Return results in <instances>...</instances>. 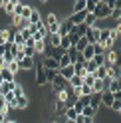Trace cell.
Wrapping results in <instances>:
<instances>
[{
	"instance_id": "33",
	"label": "cell",
	"mask_w": 121,
	"mask_h": 123,
	"mask_svg": "<svg viewBox=\"0 0 121 123\" xmlns=\"http://www.w3.org/2000/svg\"><path fill=\"white\" fill-rule=\"evenodd\" d=\"M84 24H85L87 28H93V26L97 24V18L93 16V14H87V16H85V22H84Z\"/></svg>"
},
{
	"instance_id": "32",
	"label": "cell",
	"mask_w": 121,
	"mask_h": 123,
	"mask_svg": "<svg viewBox=\"0 0 121 123\" xmlns=\"http://www.w3.org/2000/svg\"><path fill=\"white\" fill-rule=\"evenodd\" d=\"M95 6H97V0H85V12L87 14H93Z\"/></svg>"
},
{
	"instance_id": "6",
	"label": "cell",
	"mask_w": 121,
	"mask_h": 123,
	"mask_svg": "<svg viewBox=\"0 0 121 123\" xmlns=\"http://www.w3.org/2000/svg\"><path fill=\"white\" fill-rule=\"evenodd\" d=\"M34 66H36V60H34V58H22V60L18 62V68H20V72L34 70Z\"/></svg>"
},
{
	"instance_id": "34",
	"label": "cell",
	"mask_w": 121,
	"mask_h": 123,
	"mask_svg": "<svg viewBox=\"0 0 121 123\" xmlns=\"http://www.w3.org/2000/svg\"><path fill=\"white\" fill-rule=\"evenodd\" d=\"M6 68H8V72L14 75V78H16V74L20 72V68H18V62H10V64L6 66Z\"/></svg>"
},
{
	"instance_id": "35",
	"label": "cell",
	"mask_w": 121,
	"mask_h": 123,
	"mask_svg": "<svg viewBox=\"0 0 121 123\" xmlns=\"http://www.w3.org/2000/svg\"><path fill=\"white\" fill-rule=\"evenodd\" d=\"M95 70H97V66L93 64L91 60H89V62H85V74H95Z\"/></svg>"
},
{
	"instance_id": "19",
	"label": "cell",
	"mask_w": 121,
	"mask_h": 123,
	"mask_svg": "<svg viewBox=\"0 0 121 123\" xmlns=\"http://www.w3.org/2000/svg\"><path fill=\"white\" fill-rule=\"evenodd\" d=\"M85 10V0H75L73 6H72V14H78V12H84Z\"/></svg>"
},
{
	"instance_id": "8",
	"label": "cell",
	"mask_w": 121,
	"mask_h": 123,
	"mask_svg": "<svg viewBox=\"0 0 121 123\" xmlns=\"http://www.w3.org/2000/svg\"><path fill=\"white\" fill-rule=\"evenodd\" d=\"M28 105H30V97H28V93H24V95L16 97V101H14V109H26Z\"/></svg>"
},
{
	"instance_id": "39",
	"label": "cell",
	"mask_w": 121,
	"mask_h": 123,
	"mask_svg": "<svg viewBox=\"0 0 121 123\" xmlns=\"http://www.w3.org/2000/svg\"><path fill=\"white\" fill-rule=\"evenodd\" d=\"M6 119H8V115H6L4 111H0V123H4Z\"/></svg>"
},
{
	"instance_id": "15",
	"label": "cell",
	"mask_w": 121,
	"mask_h": 123,
	"mask_svg": "<svg viewBox=\"0 0 121 123\" xmlns=\"http://www.w3.org/2000/svg\"><path fill=\"white\" fill-rule=\"evenodd\" d=\"M89 107H93L95 111H99V107H101V97H99V93L89 95Z\"/></svg>"
},
{
	"instance_id": "21",
	"label": "cell",
	"mask_w": 121,
	"mask_h": 123,
	"mask_svg": "<svg viewBox=\"0 0 121 123\" xmlns=\"http://www.w3.org/2000/svg\"><path fill=\"white\" fill-rule=\"evenodd\" d=\"M60 40H62V38H60L58 34H48V38H46V42H50V46H52L54 50L60 46Z\"/></svg>"
},
{
	"instance_id": "37",
	"label": "cell",
	"mask_w": 121,
	"mask_h": 123,
	"mask_svg": "<svg viewBox=\"0 0 121 123\" xmlns=\"http://www.w3.org/2000/svg\"><path fill=\"white\" fill-rule=\"evenodd\" d=\"M111 20H119L121 18V8H115V10H111Z\"/></svg>"
},
{
	"instance_id": "25",
	"label": "cell",
	"mask_w": 121,
	"mask_h": 123,
	"mask_svg": "<svg viewBox=\"0 0 121 123\" xmlns=\"http://www.w3.org/2000/svg\"><path fill=\"white\" fill-rule=\"evenodd\" d=\"M93 75H95V80H107V68H105V66L97 68Z\"/></svg>"
},
{
	"instance_id": "40",
	"label": "cell",
	"mask_w": 121,
	"mask_h": 123,
	"mask_svg": "<svg viewBox=\"0 0 121 123\" xmlns=\"http://www.w3.org/2000/svg\"><path fill=\"white\" fill-rule=\"evenodd\" d=\"M4 54H6V48H4V44H2V46H0V58H2Z\"/></svg>"
},
{
	"instance_id": "17",
	"label": "cell",
	"mask_w": 121,
	"mask_h": 123,
	"mask_svg": "<svg viewBox=\"0 0 121 123\" xmlns=\"http://www.w3.org/2000/svg\"><path fill=\"white\" fill-rule=\"evenodd\" d=\"M58 74L62 75L64 80H67V81H70V80H72V75H73V66H67V68H62V70H58Z\"/></svg>"
},
{
	"instance_id": "38",
	"label": "cell",
	"mask_w": 121,
	"mask_h": 123,
	"mask_svg": "<svg viewBox=\"0 0 121 123\" xmlns=\"http://www.w3.org/2000/svg\"><path fill=\"white\" fill-rule=\"evenodd\" d=\"M2 60H4V64H6V66H8V64H10V62H14V56H12V54H10V52H6V54H4V56H2Z\"/></svg>"
},
{
	"instance_id": "3",
	"label": "cell",
	"mask_w": 121,
	"mask_h": 123,
	"mask_svg": "<svg viewBox=\"0 0 121 123\" xmlns=\"http://www.w3.org/2000/svg\"><path fill=\"white\" fill-rule=\"evenodd\" d=\"M66 87H70L67 80H64L60 74H56L54 80H52V91H54V93H58V91H62V89H66Z\"/></svg>"
},
{
	"instance_id": "41",
	"label": "cell",
	"mask_w": 121,
	"mask_h": 123,
	"mask_svg": "<svg viewBox=\"0 0 121 123\" xmlns=\"http://www.w3.org/2000/svg\"><path fill=\"white\" fill-rule=\"evenodd\" d=\"M4 123H16V121H12V119H6V121H4Z\"/></svg>"
},
{
	"instance_id": "31",
	"label": "cell",
	"mask_w": 121,
	"mask_h": 123,
	"mask_svg": "<svg viewBox=\"0 0 121 123\" xmlns=\"http://www.w3.org/2000/svg\"><path fill=\"white\" fill-rule=\"evenodd\" d=\"M81 80H84V86L91 87V86H93V81H95V75H93V74H85V75H84Z\"/></svg>"
},
{
	"instance_id": "20",
	"label": "cell",
	"mask_w": 121,
	"mask_h": 123,
	"mask_svg": "<svg viewBox=\"0 0 121 123\" xmlns=\"http://www.w3.org/2000/svg\"><path fill=\"white\" fill-rule=\"evenodd\" d=\"M28 22H30V24H38V22H42V16H40V10H38V8H32V14H30Z\"/></svg>"
},
{
	"instance_id": "43",
	"label": "cell",
	"mask_w": 121,
	"mask_h": 123,
	"mask_svg": "<svg viewBox=\"0 0 121 123\" xmlns=\"http://www.w3.org/2000/svg\"><path fill=\"white\" fill-rule=\"evenodd\" d=\"M0 86H2V78H0Z\"/></svg>"
},
{
	"instance_id": "18",
	"label": "cell",
	"mask_w": 121,
	"mask_h": 123,
	"mask_svg": "<svg viewBox=\"0 0 121 123\" xmlns=\"http://www.w3.org/2000/svg\"><path fill=\"white\" fill-rule=\"evenodd\" d=\"M79 115H84L85 119H93L95 115H97V111L93 109V107H89V105H85L84 109H81V113H79Z\"/></svg>"
},
{
	"instance_id": "16",
	"label": "cell",
	"mask_w": 121,
	"mask_h": 123,
	"mask_svg": "<svg viewBox=\"0 0 121 123\" xmlns=\"http://www.w3.org/2000/svg\"><path fill=\"white\" fill-rule=\"evenodd\" d=\"M107 68V80H119V66H105Z\"/></svg>"
},
{
	"instance_id": "7",
	"label": "cell",
	"mask_w": 121,
	"mask_h": 123,
	"mask_svg": "<svg viewBox=\"0 0 121 123\" xmlns=\"http://www.w3.org/2000/svg\"><path fill=\"white\" fill-rule=\"evenodd\" d=\"M85 16H87V12L84 10V12H78V14H70V20L72 22V26H79V24H84L85 22Z\"/></svg>"
},
{
	"instance_id": "44",
	"label": "cell",
	"mask_w": 121,
	"mask_h": 123,
	"mask_svg": "<svg viewBox=\"0 0 121 123\" xmlns=\"http://www.w3.org/2000/svg\"><path fill=\"white\" fill-rule=\"evenodd\" d=\"M0 46H2V44H0Z\"/></svg>"
},
{
	"instance_id": "11",
	"label": "cell",
	"mask_w": 121,
	"mask_h": 123,
	"mask_svg": "<svg viewBox=\"0 0 121 123\" xmlns=\"http://www.w3.org/2000/svg\"><path fill=\"white\" fill-rule=\"evenodd\" d=\"M16 83L18 81H2V86H0V95H6V93H10V91H14Z\"/></svg>"
},
{
	"instance_id": "12",
	"label": "cell",
	"mask_w": 121,
	"mask_h": 123,
	"mask_svg": "<svg viewBox=\"0 0 121 123\" xmlns=\"http://www.w3.org/2000/svg\"><path fill=\"white\" fill-rule=\"evenodd\" d=\"M79 56H81V60H84V62L93 60V56H95V52H93V46H91V44H87V46H85V50L81 52Z\"/></svg>"
},
{
	"instance_id": "9",
	"label": "cell",
	"mask_w": 121,
	"mask_h": 123,
	"mask_svg": "<svg viewBox=\"0 0 121 123\" xmlns=\"http://www.w3.org/2000/svg\"><path fill=\"white\" fill-rule=\"evenodd\" d=\"M107 83H109V80H95L93 86H91V91L93 93H101V91H105Z\"/></svg>"
},
{
	"instance_id": "14",
	"label": "cell",
	"mask_w": 121,
	"mask_h": 123,
	"mask_svg": "<svg viewBox=\"0 0 121 123\" xmlns=\"http://www.w3.org/2000/svg\"><path fill=\"white\" fill-rule=\"evenodd\" d=\"M105 91H109V93H117V91H121V83H119V80H109Z\"/></svg>"
},
{
	"instance_id": "1",
	"label": "cell",
	"mask_w": 121,
	"mask_h": 123,
	"mask_svg": "<svg viewBox=\"0 0 121 123\" xmlns=\"http://www.w3.org/2000/svg\"><path fill=\"white\" fill-rule=\"evenodd\" d=\"M42 22H44V26H46V32L48 34H58V28H60V22H62V20L58 18V14L52 12V14L46 16V20H42Z\"/></svg>"
},
{
	"instance_id": "29",
	"label": "cell",
	"mask_w": 121,
	"mask_h": 123,
	"mask_svg": "<svg viewBox=\"0 0 121 123\" xmlns=\"http://www.w3.org/2000/svg\"><path fill=\"white\" fill-rule=\"evenodd\" d=\"M91 62H93L97 68H101V66H105V56H103V54H95Z\"/></svg>"
},
{
	"instance_id": "36",
	"label": "cell",
	"mask_w": 121,
	"mask_h": 123,
	"mask_svg": "<svg viewBox=\"0 0 121 123\" xmlns=\"http://www.w3.org/2000/svg\"><path fill=\"white\" fill-rule=\"evenodd\" d=\"M111 111H115V113L121 111V99H113V103H111Z\"/></svg>"
},
{
	"instance_id": "13",
	"label": "cell",
	"mask_w": 121,
	"mask_h": 123,
	"mask_svg": "<svg viewBox=\"0 0 121 123\" xmlns=\"http://www.w3.org/2000/svg\"><path fill=\"white\" fill-rule=\"evenodd\" d=\"M42 66H44V70H48V72H58V70H60V68H58V62L52 60V58H46Z\"/></svg>"
},
{
	"instance_id": "26",
	"label": "cell",
	"mask_w": 121,
	"mask_h": 123,
	"mask_svg": "<svg viewBox=\"0 0 121 123\" xmlns=\"http://www.w3.org/2000/svg\"><path fill=\"white\" fill-rule=\"evenodd\" d=\"M46 46H48L46 40H42V42H34V52H36V54H44V52H46Z\"/></svg>"
},
{
	"instance_id": "5",
	"label": "cell",
	"mask_w": 121,
	"mask_h": 123,
	"mask_svg": "<svg viewBox=\"0 0 121 123\" xmlns=\"http://www.w3.org/2000/svg\"><path fill=\"white\" fill-rule=\"evenodd\" d=\"M73 30H75V26H72L70 20H62V22H60V28H58V36L64 38V36H67V34H72Z\"/></svg>"
},
{
	"instance_id": "42",
	"label": "cell",
	"mask_w": 121,
	"mask_h": 123,
	"mask_svg": "<svg viewBox=\"0 0 121 123\" xmlns=\"http://www.w3.org/2000/svg\"><path fill=\"white\" fill-rule=\"evenodd\" d=\"M66 123H75V121H66Z\"/></svg>"
},
{
	"instance_id": "24",
	"label": "cell",
	"mask_w": 121,
	"mask_h": 123,
	"mask_svg": "<svg viewBox=\"0 0 121 123\" xmlns=\"http://www.w3.org/2000/svg\"><path fill=\"white\" fill-rule=\"evenodd\" d=\"M67 83H70L72 89H75V87H81V86H84V80H81L79 75H72V80L67 81Z\"/></svg>"
},
{
	"instance_id": "22",
	"label": "cell",
	"mask_w": 121,
	"mask_h": 123,
	"mask_svg": "<svg viewBox=\"0 0 121 123\" xmlns=\"http://www.w3.org/2000/svg\"><path fill=\"white\" fill-rule=\"evenodd\" d=\"M0 78H2V81H16V78L8 72V68H2L0 70Z\"/></svg>"
},
{
	"instance_id": "28",
	"label": "cell",
	"mask_w": 121,
	"mask_h": 123,
	"mask_svg": "<svg viewBox=\"0 0 121 123\" xmlns=\"http://www.w3.org/2000/svg\"><path fill=\"white\" fill-rule=\"evenodd\" d=\"M64 117L66 121H75V117H78V113H75L72 107H66V111H64Z\"/></svg>"
},
{
	"instance_id": "30",
	"label": "cell",
	"mask_w": 121,
	"mask_h": 123,
	"mask_svg": "<svg viewBox=\"0 0 121 123\" xmlns=\"http://www.w3.org/2000/svg\"><path fill=\"white\" fill-rule=\"evenodd\" d=\"M30 14H32V6H30V4H24V6H22V14H20V18L28 20V18H30Z\"/></svg>"
},
{
	"instance_id": "27",
	"label": "cell",
	"mask_w": 121,
	"mask_h": 123,
	"mask_svg": "<svg viewBox=\"0 0 121 123\" xmlns=\"http://www.w3.org/2000/svg\"><path fill=\"white\" fill-rule=\"evenodd\" d=\"M85 46H87V40H85V36H84V38H79V40H78V44H75L73 48H75V52H78V54H81V52L85 50Z\"/></svg>"
},
{
	"instance_id": "23",
	"label": "cell",
	"mask_w": 121,
	"mask_h": 123,
	"mask_svg": "<svg viewBox=\"0 0 121 123\" xmlns=\"http://www.w3.org/2000/svg\"><path fill=\"white\" fill-rule=\"evenodd\" d=\"M14 4H16V0H4L2 10H4L6 14H10V16H12V12H14Z\"/></svg>"
},
{
	"instance_id": "2",
	"label": "cell",
	"mask_w": 121,
	"mask_h": 123,
	"mask_svg": "<svg viewBox=\"0 0 121 123\" xmlns=\"http://www.w3.org/2000/svg\"><path fill=\"white\" fill-rule=\"evenodd\" d=\"M93 16H95L97 20L109 18V16H111V8L103 2V0H97V6H95V10H93Z\"/></svg>"
},
{
	"instance_id": "10",
	"label": "cell",
	"mask_w": 121,
	"mask_h": 123,
	"mask_svg": "<svg viewBox=\"0 0 121 123\" xmlns=\"http://www.w3.org/2000/svg\"><path fill=\"white\" fill-rule=\"evenodd\" d=\"M73 75H79V78H84V75H85V62L84 60H78L73 64Z\"/></svg>"
},
{
	"instance_id": "4",
	"label": "cell",
	"mask_w": 121,
	"mask_h": 123,
	"mask_svg": "<svg viewBox=\"0 0 121 123\" xmlns=\"http://www.w3.org/2000/svg\"><path fill=\"white\" fill-rule=\"evenodd\" d=\"M34 70H36L34 83H36L38 87H42L44 83H48V81H46V70H44V66H42V64H36V66H34Z\"/></svg>"
}]
</instances>
